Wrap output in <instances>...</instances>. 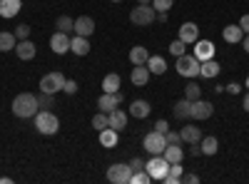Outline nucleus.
Returning <instances> with one entry per match:
<instances>
[{"mask_svg": "<svg viewBox=\"0 0 249 184\" xmlns=\"http://www.w3.org/2000/svg\"><path fill=\"white\" fill-rule=\"evenodd\" d=\"M40 112V105H37V97L30 95V92H23L13 100V115L20 117V119H30Z\"/></svg>", "mask_w": 249, "mask_h": 184, "instance_id": "f257e3e1", "label": "nucleus"}, {"mask_svg": "<svg viewBox=\"0 0 249 184\" xmlns=\"http://www.w3.org/2000/svg\"><path fill=\"white\" fill-rule=\"evenodd\" d=\"M33 119H35V130H37L40 134H55L57 127H60V119H57L50 110H40Z\"/></svg>", "mask_w": 249, "mask_h": 184, "instance_id": "f03ea898", "label": "nucleus"}, {"mask_svg": "<svg viewBox=\"0 0 249 184\" xmlns=\"http://www.w3.org/2000/svg\"><path fill=\"white\" fill-rule=\"evenodd\" d=\"M130 20H132L135 25L144 28V25H150V23H155V20H157V10L152 5H137V8H132Z\"/></svg>", "mask_w": 249, "mask_h": 184, "instance_id": "7ed1b4c3", "label": "nucleus"}, {"mask_svg": "<svg viewBox=\"0 0 249 184\" xmlns=\"http://www.w3.org/2000/svg\"><path fill=\"white\" fill-rule=\"evenodd\" d=\"M144 169L150 172L152 179H164V177H167V172H170V162L164 159V154H152V159L144 165Z\"/></svg>", "mask_w": 249, "mask_h": 184, "instance_id": "20e7f679", "label": "nucleus"}, {"mask_svg": "<svg viewBox=\"0 0 249 184\" xmlns=\"http://www.w3.org/2000/svg\"><path fill=\"white\" fill-rule=\"evenodd\" d=\"M62 87H65V75L62 72H48V75H43V80H40V92L55 95Z\"/></svg>", "mask_w": 249, "mask_h": 184, "instance_id": "39448f33", "label": "nucleus"}, {"mask_svg": "<svg viewBox=\"0 0 249 184\" xmlns=\"http://www.w3.org/2000/svg\"><path fill=\"white\" fill-rule=\"evenodd\" d=\"M142 145H144V150H147L150 154H162V152H164V147H167V139H164V134H162V132L152 130V132L144 134Z\"/></svg>", "mask_w": 249, "mask_h": 184, "instance_id": "423d86ee", "label": "nucleus"}, {"mask_svg": "<svg viewBox=\"0 0 249 184\" xmlns=\"http://www.w3.org/2000/svg\"><path fill=\"white\" fill-rule=\"evenodd\" d=\"M177 72L182 77H197L199 75V60L195 55H179L177 57Z\"/></svg>", "mask_w": 249, "mask_h": 184, "instance_id": "0eeeda50", "label": "nucleus"}, {"mask_svg": "<svg viewBox=\"0 0 249 184\" xmlns=\"http://www.w3.org/2000/svg\"><path fill=\"white\" fill-rule=\"evenodd\" d=\"M130 177H132V169L130 165H112L107 169V179L112 184H130Z\"/></svg>", "mask_w": 249, "mask_h": 184, "instance_id": "6e6552de", "label": "nucleus"}, {"mask_svg": "<svg viewBox=\"0 0 249 184\" xmlns=\"http://www.w3.org/2000/svg\"><path fill=\"white\" fill-rule=\"evenodd\" d=\"M214 112V105L212 102H207V100H195L192 102V112H190V119H210Z\"/></svg>", "mask_w": 249, "mask_h": 184, "instance_id": "1a4fd4ad", "label": "nucleus"}, {"mask_svg": "<svg viewBox=\"0 0 249 184\" xmlns=\"http://www.w3.org/2000/svg\"><path fill=\"white\" fill-rule=\"evenodd\" d=\"M120 102H122L120 92H102V97L97 100V107L100 112H112L115 107H120Z\"/></svg>", "mask_w": 249, "mask_h": 184, "instance_id": "9d476101", "label": "nucleus"}, {"mask_svg": "<svg viewBox=\"0 0 249 184\" xmlns=\"http://www.w3.org/2000/svg\"><path fill=\"white\" fill-rule=\"evenodd\" d=\"M72 33H75V35H80V37H90V35L95 33V20H92L90 15H82V17H77V20H75V28H72Z\"/></svg>", "mask_w": 249, "mask_h": 184, "instance_id": "9b49d317", "label": "nucleus"}, {"mask_svg": "<svg viewBox=\"0 0 249 184\" xmlns=\"http://www.w3.org/2000/svg\"><path fill=\"white\" fill-rule=\"evenodd\" d=\"M70 40H72V37H70L68 33H60V30H57V33L50 37V48H53V52L65 55V52L70 50Z\"/></svg>", "mask_w": 249, "mask_h": 184, "instance_id": "f8f14e48", "label": "nucleus"}, {"mask_svg": "<svg viewBox=\"0 0 249 184\" xmlns=\"http://www.w3.org/2000/svg\"><path fill=\"white\" fill-rule=\"evenodd\" d=\"M195 57L199 60V63L212 60L214 57V45L210 43V40H197V43H195Z\"/></svg>", "mask_w": 249, "mask_h": 184, "instance_id": "ddd939ff", "label": "nucleus"}, {"mask_svg": "<svg viewBox=\"0 0 249 184\" xmlns=\"http://www.w3.org/2000/svg\"><path fill=\"white\" fill-rule=\"evenodd\" d=\"M179 40L182 43H197L199 40V28L195 25V23H182V28H179Z\"/></svg>", "mask_w": 249, "mask_h": 184, "instance_id": "4468645a", "label": "nucleus"}, {"mask_svg": "<svg viewBox=\"0 0 249 184\" xmlns=\"http://www.w3.org/2000/svg\"><path fill=\"white\" fill-rule=\"evenodd\" d=\"M179 137H182V142H187V145H197V142H202V130L195 127V125H184L179 130Z\"/></svg>", "mask_w": 249, "mask_h": 184, "instance_id": "2eb2a0df", "label": "nucleus"}, {"mask_svg": "<svg viewBox=\"0 0 249 184\" xmlns=\"http://www.w3.org/2000/svg\"><path fill=\"white\" fill-rule=\"evenodd\" d=\"M15 55L20 60H33L35 57V43L28 37V40H20V43L15 45Z\"/></svg>", "mask_w": 249, "mask_h": 184, "instance_id": "dca6fc26", "label": "nucleus"}, {"mask_svg": "<svg viewBox=\"0 0 249 184\" xmlns=\"http://www.w3.org/2000/svg\"><path fill=\"white\" fill-rule=\"evenodd\" d=\"M130 80H132V85L144 87V85L150 83V70H147V65H135V70H132Z\"/></svg>", "mask_w": 249, "mask_h": 184, "instance_id": "f3484780", "label": "nucleus"}, {"mask_svg": "<svg viewBox=\"0 0 249 184\" xmlns=\"http://www.w3.org/2000/svg\"><path fill=\"white\" fill-rule=\"evenodd\" d=\"M107 117H110V127H112V130L122 132L124 127H127V115H124L120 107H115L112 112H107Z\"/></svg>", "mask_w": 249, "mask_h": 184, "instance_id": "a211bd4d", "label": "nucleus"}, {"mask_svg": "<svg viewBox=\"0 0 249 184\" xmlns=\"http://www.w3.org/2000/svg\"><path fill=\"white\" fill-rule=\"evenodd\" d=\"M150 60V50L144 48V45H135L132 50H130V63L132 65H144Z\"/></svg>", "mask_w": 249, "mask_h": 184, "instance_id": "6ab92c4d", "label": "nucleus"}, {"mask_svg": "<svg viewBox=\"0 0 249 184\" xmlns=\"http://www.w3.org/2000/svg\"><path fill=\"white\" fill-rule=\"evenodd\" d=\"M144 65H147L150 75H164V70H167V63H164V57H160V55H150V60Z\"/></svg>", "mask_w": 249, "mask_h": 184, "instance_id": "aec40b11", "label": "nucleus"}, {"mask_svg": "<svg viewBox=\"0 0 249 184\" xmlns=\"http://www.w3.org/2000/svg\"><path fill=\"white\" fill-rule=\"evenodd\" d=\"M190 112H192V102L190 100H179V102H175V107H172V115L177 117V119H190Z\"/></svg>", "mask_w": 249, "mask_h": 184, "instance_id": "412c9836", "label": "nucleus"}, {"mask_svg": "<svg viewBox=\"0 0 249 184\" xmlns=\"http://www.w3.org/2000/svg\"><path fill=\"white\" fill-rule=\"evenodd\" d=\"M117 130H112V127H105V130H102L100 132V145L102 147H105V150H112L115 145H117Z\"/></svg>", "mask_w": 249, "mask_h": 184, "instance_id": "4be33fe9", "label": "nucleus"}, {"mask_svg": "<svg viewBox=\"0 0 249 184\" xmlns=\"http://www.w3.org/2000/svg\"><path fill=\"white\" fill-rule=\"evenodd\" d=\"M150 110H152L150 102H144V100H135L132 105H130V115L137 117V119H144V117L150 115Z\"/></svg>", "mask_w": 249, "mask_h": 184, "instance_id": "5701e85b", "label": "nucleus"}, {"mask_svg": "<svg viewBox=\"0 0 249 184\" xmlns=\"http://www.w3.org/2000/svg\"><path fill=\"white\" fill-rule=\"evenodd\" d=\"M70 50L75 52V55H88L90 52V43H88V37H80V35H75L72 40H70Z\"/></svg>", "mask_w": 249, "mask_h": 184, "instance_id": "b1692460", "label": "nucleus"}, {"mask_svg": "<svg viewBox=\"0 0 249 184\" xmlns=\"http://www.w3.org/2000/svg\"><path fill=\"white\" fill-rule=\"evenodd\" d=\"M20 13V0H0V15L3 17H15Z\"/></svg>", "mask_w": 249, "mask_h": 184, "instance_id": "393cba45", "label": "nucleus"}, {"mask_svg": "<svg viewBox=\"0 0 249 184\" xmlns=\"http://www.w3.org/2000/svg\"><path fill=\"white\" fill-rule=\"evenodd\" d=\"M242 35H244V30L239 28V25H227L224 30H222V37L227 40V43H242Z\"/></svg>", "mask_w": 249, "mask_h": 184, "instance_id": "a878e982", "label": "nucleus"}, {"mask_svg": "<svg viewBox=\"0 0 249 184\" xmlns=\"http://www.w3.org/2000/svg\"><path fill=\"white\" fill-rule=\"evenodd\" d=\"M199 75L202 77H217L219 75V63H214V60H204V63H199Z\"/></svg>", "mask_w": 249, "mask_h": 184, "instance_id": "bb28decb", "label": "nucleus"}, {"mask_svg": "<svg viewBox=\"0 0 249 184\" xmlns=\"http://www.w3.org/2000/svg\"><path fill=\"white\" fill-rule=\"evenodd\" d=\"M102 90L105 92H120V75L117 72L105 75V80H102Z\"/></svg>", "mask_w": 249, "mask_h": 184, "instance_id": "cd10ccee", "label": "nucleus"}, {"mask_svg": "<svg viewBox=\"0 0 249 184\" xmlns=\"http://www.w3.org/2000/svg\"><path fill=\"white\" fill-rule=\"evenodd\" d=\"M15 45H18V37H15V33H0V52L15 50Z\"/></svg>", "mask_w": 249, "mask_h": 184, "instance_id": "c85d7f7f", "label": "nucleus"}, {"mask_svg": "<svg viewBox=\"0 0 249 184\" xmlns=\"http://www.w3.org/2000/svg\"><path fill=\"white\" fill-rule=\"evenodd\" d=\"M162 154H164V159H167L170 165H175V162H182V147H179V145H167Z\"/></svg>", "mask_w": 249, "mask_h": 184, "instance_id": "c756f323", "label": "nucleus"}, {"mask_svg": "<svg viewBox=\"0 0 249 184\" xmlns=\"http://www.w3.org/2000/svg\"><path fill=\"white\" fill-rule=\"evenodd\" d=\"M217 150H219L217 137H204V139H202V154L212 157V154H217Z\"/></svg>", "mask_w": 249, "mask_h": 184, "instance_id": "7c9ffc66", "label": "nucleus"}, {"mask_svg": "<svg viewBox=\"0 0 249 184\" xmlns=\"http://www.w3.org/2000/svg\"><path fill=\"white\" fill-rule=\"evenodd\" d=\"M182 179V167H179V162H175V165H170V172H167V177H164L162 182L164 184H177Z\"/></svg>", "mask_w": 249, "mask_h": 184, "instance_id": "2f4dec72", "label": "nucleus"}, {"mask_svg": "<svg viewBox=\"0 0 249 184\" xmlns=\"http://www.w3.org/2000/svg\"><path fill=\"white\" fill-rule=\"evenodd\" d=\"M55 28H57L60 33H70V30L75 28V20H72L70 15H60L57 23H55Z\"/></svg>", "mask_w": 249, "mask_h": 184, "instance_id": "473e14b6", "label": "nucleus"}, {"mask_svg": "<svg viewBox=\"0 0 249 184\" xmlns=\"http://www.w3.org/2000/svg\"><path fill=\"white\" fill-rule=\"evenodd\" d=\"M92 127H95L97 132H102L105 127H110V117H107V112H97V115L92 117Z\"/></svg>", "mask_w": 249, "mask_h": 184, "instance_id": "72a5a7b5", "label": "nucleus"}, {"mask_svg": "<svg viewBox=\"0 0 249 184\" xmlns=\"http://www.w3.org/2000/svg\"><path fill=\"white\" fill-rule=\"evenodd\" d=\"M184 97H187V100H190V102H195V100H199V97H202V87H199L197 83H190V85H187V87H184Z\"/></svg>", "mask_w": 249, "mask_h": 184, "instance_id": "f704fd0d", "label": "nucleus"}, {"mask_svg": "<svg viewBox=\"0 0 249 184\" xmlns=\"http://www.w3.org/2000/svg\"><path fill=\"white\" fill-rule=\"evenodd\" d=\"M150 182H152V177H150V172H147V169L132 172V177H130V184H150Z\"/></svg>", "mask_w": 249, "mask_h": 184, "instance_id": "c9c22d12", "label": "nucleus"}, {"mask_svg": "<svg viewBox=\"0 0 249 184\" xmlns=\"http://www.w3.org/2000/svg\"><path fill=\"white\" fill-rule=\"evenodd\" d=\"M37 105H40V110H50V107L55 105V95H50V92H40Z\"/></svg>", "mask_w": 249, "mask_h": 184, "instance_id": "e433bc0d", "label": "nucleus"}, {"mask_svg": "<svg viewBox=\"0 0 249 184\" xmlns=\"http://www.w3.org/2000/svg\"><path fill=\"white\" fill-rule=\"evenodd\" d=\"M172 5H175V0H152V8L157 13H167Z\"/></svg>", "mask_w": 249, "mask_h": 184, "instance_id": "4c0bfd02", "label": "nucleus"}, {"mask_svg": "<svg viewBox=\"0 0 249 184\" xmlns=\"http://www.w3.org/2000/svg\"><path fill=\"white\" fill-rule=\"evenodd\" d=\"M184 48H187V43H182V40L177 37V40H175V43L170 45V52H172L175 57H179V55H184Z\"/></svg>", "mask_w": 249, "mask_h": 184, "instance_id": "58836bf2", "label": "nucleus"}, {"mask_svg": "<svg viewBox=\"0 0 249 184\" xmlns=\"http://www.w3.org/2000/svg\"><path fill=\"white\" fill-rule=\"evenodd\" d=\"M15 37L18 40H28L30 37V25H18L15 28Z\"/></svg>", "mask_w": 249, "mask_h": 184, "instance_id": "ea45409f", "label": "nucleus"}, {"mask_svg": "<svg viewBox=\"0 0 249 184\" xmlns=\"http://www.w3.org/2000/svg\"><path fill=\"white\" fill-rule=\"evenodd\" d=\"M164 139H167V145H179V142H182L179 132H167V134H164Z\"/></svg>", "mask_w": 249, "mask_h": 184, "instance_id": "a19ab883", "label": "nucleus"}, {"mask_svg": "<svg viewBox=\"0 0 249 184\" xmlns=\"http://www.w3.org/2000/svg\"><path fill=\"white\" fill-rule=\"evenodd\" d=\"M155 130L162 132V134H167V132H170V125H167L164 119H157V122H155Z\"/></svg>", "mask_w": 249, "mask_h": 184, "instance_id": "79ce46f5", "label": "nucleus"}, {"mask_svg": "<svg viewBox=\"0 0 249 184\" xmlns=\"http://www.w3.org/2000/svg\"><path fill=\"white\" fill-rule=\"evenodd\" d=\"M62 90H65L68 95H75L77 92V83H75V80H65V87H62Z\"/></svg>", "mask_w": 249, "mask_h": 184, "instance_id": "37998d69", "label": "nucleus"}, {"mask_svg": "<svg viewBox=\"0 0 249 184\" xmlns=\"http://www.w3.org/2000/svg\"><path fill=\"white\" fill-rule=\"evenodd\" d=\"M130 169H132V172H140V169H144V162H142L140 157H135V159L130 162Z\"/></svg>", "mask_w": 249, "mask_h": 184, "instance_id": "c03bdc74", "label": "nucleus"}, {"mask_svg": "<svg viewBox=\"0 0 249 184\" xmlns=\"http://www.w3.org/2000/svg\"><path fill=\"white\" fill-rule=\"evenodd\" d=\"M179 182H187V184H197L199 182V177L197 174H182V179Z\"/></svg>", "mask_w": 249, "mask_h": 184, "instance_id": "a18cd8bd", "label": "nucleus"}, {"mask_svg": "<svg viewBox=\"0 0 249 184\" xmlns=\"http://www.w3.org/2000/svg\"><path fill=\"white\" fill-rule=\"evenodd\" d=\"M239 90H242V85H237V83L227 85V92H230V95H239Z\"/></svg>", "mask_w": 249, "mask_h": 184, "instance_id": "49530a36", "label": "nucleus"}, {"mask_svg": "<svg viewBox=\"0 0 249 184\" xmlns=\"http://www.w3.org/2000/svg\"><path fill=\"white\" fill-rule=\"evenodd\" d=\"M239 28H242L244 33H249V15H242V20H239Z\"/></svg>", "mask_w": 249, "mask_h": 184, "instance_id": "de8ad7c7", "label": "nucleus"}, {"mask_svg": "<svg viewBox=\"0 0 249 184\" xmlns=\"http://www.w3.org/2000/svg\"><path fill=\"white\" fill-rule=\"evenodd\" d=\"M157 20L160 23H167V13H157Z\"/></svg>", "mask_w": 249, "mask_h": 184, "instance_id": "09e8293b", "label": "nucleus"}, {"mask_svg": "<svg viewBox=\"0 0 249 184\" xmlns=\"http://www.w3.org/2000/svg\"><path fill=\"white\" fill-rule=\"evenodd\" d=\"M244 112H249V92L244 95Z\"/></svg>", "mask_w": 249, "mask_h": 184, "instance_id": "8fccbe9b", "label": "nucleus"}, {"mask_svg": "<svg viewBox=\"0 0 249 184\" xmlns=\"http://www.w3.org/2000/svg\"><path fill=\"white\" fill-rule=\"evenodd\" d=\"M244 52L249 55V33H247V37H244Z\"/></svg>", "mask_w": 249, "mask_h": 184, "instance_id": "3c124183", "label": "nucleus"}, {"mask_svg": "<svg viewBox=\"0 0 249 184\" xmlns=\"http://www.w3.org/2000/svg\"><path fill=\"white\" fill-rule=\"evenodd\" d=\"M140 5H152V0H137Z\"/></svg>", "mask_w": 249, "mask_h": 184, "instance_id": "603ef678", "label": "nucleus"}, {"mask_svg": "<svg viewBox=\"0 0 249 184\" xmlns=\"http://www.w3.org/2000/svg\"><path fill=\"white\" fill-rule=\"evenodd\" d=\"M112 3H122V0H112Z\"/></svg>", "mask_w": 249, "mask_h": 184, "instance_id": "864d4df0", "label": "nucleus"}, {"mask_svg": "<svg viewBox=\"0 0 249 184\" xmlns=\"http://www.w3.org/2000/svg\"><path fill=\"white\" fill-rule=\"evenodd\" d=\"M247 87H249V77H247Z\"/></svg>", "mask_w": 249, "mask_h": 184, "instance_id": "5fc2aeb1", "label": "nucleus"}]
</instances>
